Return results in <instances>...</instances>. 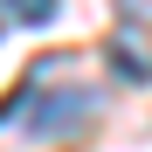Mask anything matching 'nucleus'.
<instances>
[{
    "mask_svg": "<svg viewBox=\"0 0 152 152\" xmlns=\"http://www.w3.org/2000/svg\"><path fill=\"white\" fill-rule=\"evenodd\" d=\"M48 76H56V62H42L28 83L0 104V132L62 138V132H83V124L97 118V90H90V83H56V90H48Z\"/></svg>",
    "mask_w": 152,
    "mask_h": 152,
    "instance_id": "f257e3e1",
    "label": "nucleus"
},
{
    "mask_svg": "<svg viewBox=\"0 0 152 152\" xmlns=\"http://www.w3.org/2000/svg\"><path fill=\"white\" fill-rule=\"evenodd\" d=\"M0 14L21 21V28H48V21L62 14V0H0Z\"/></svg>",
    "mask_w": 152,
    "mask_h": 152,
    "instance_id": "7ed1b4c3",
    "label": "nucleus"
},
{
    "mask_svg": "<svg viewBox=\"0 0 152 152\" xmlns=\"http://www.w3.org/2000/svg\"><path fill=\"white\" fill-rule=\"evenodd\" d=\"M118 14H124V21H145V14H152V0H118Z\"/></svg>",
    "mask_w": 152,
    "mask_h": 152,
    "instance_id": "20e7f679",
    "label": "nucleus"
},
{
    "mask_svg": "<svg viewBox=\"0 0 152 152\" xmlns=\"http://www.w3.org/2000/svg\"><path fill=\"white\" fill-rule=\"evenodd\" d=\"M104 56H111L118 83H152V35H145V21H124V28L104 42Z\"/></svg>",
    "mask_w": 152,
    "mask_h": 152,
    "instance_id": "f03ea898",
    "label": "nucleus"
}]
</instances>
